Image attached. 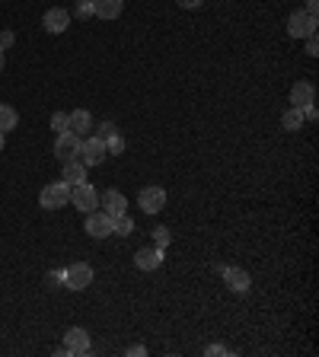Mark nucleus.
<instances>
[{
  "label": "nucleus",
  "instance_id": "nucleus-1",
  "mask_svg": "<svg viewBox=\"0 0 319 357\" xmlns=\"http://www.w3.org/2000/svg\"><path fill=\"white\" fill-rule=\"evenodd\" d=\"M109 157V150H105V141L103 137H96V134H87L83 137V141H80V163H83V166H99V163H103V159Z\"/></svg>",
  "mask_w": 319,
  "mask_h": 357
},
{
  "label": "nucleus",
  "instance_id": "nucleus-2",
  "mask_svg": "<svg viewBox=\"0 0 319 357\" xmlns=\"http://www.w3.org/2000/svg\"><path fill=\"white\" fill-rule=\"evenodd\" d=\"M39 204L48 207V211H58V207L71 204V185L64 182V179H61V182L45 185V189L39 191Z\"/></svg>",
  "mask_w": 319,
  "mask_h": 357
},
{
  "label": "nucleus",
  "instance_id": "nucleus-3",
  "mask_svg": "<svg viewBox=\"0 0 319 357\" xmlns=\"http://www.w3.org/2000/svg\"><path fill=\"white\" fill-rule=\"evenodd\" d=\"M316 16L307 13V10H297V13H291V19H287V35L291 39H307V35H313L316 32Z\"/></svg>",
  "mask_w": 319,
  "mask_h": 357
},
{
  "label": "nucleus",
  "instance_id": "nucleus-4",
  "mask_svg": "<svg viewBox=\"0 0 319 357\" xmlns=\"http://www.w3.org/2000/svg\"><path fill=\"white\" fill-rule=\"evenodd\" d=\"M93 284V268L87 262H74L71 268H64V287L71 290H87Z\"/></svg>",
  "mask_w": 319,
  "mask_h": 357
},
{
  "label": "nucleus",
  "instance_id": "nucleus-5",
  "mask_svg": "<svg viewBox=\"0 0 319 357\" xmlns=\"http://www.w3.org/2000/svg\"><path fill=\"white\" fill-rule=\"evenodd\" d=\"M71 204L77 207V211H83V214H89V211H96V204H99V195H96V189L89 182L71 185Z\"/></svg>",
  "mask_w": 319,
  "mask_h": 357
},
{
  "label": "nucleus",
  "instance_id": "nucleus-6",
  "mask_svg": "<svg viewBox=\"0 0 319 357\" xmlns=\"http://www.w3.org/2000/svg\"><path fill=\"white\" fill-rule=\"evenodd\" d=\"M112 227H115V220H112L105 211H89L87 214V236H93V239H105V236H112Z\"/></svg>",
  "mask_w": 319,
  "mask_h": 357
},
{
  "label": "nucleus",
  "instance_id": "nucleus-7",
  "mask_svg": "<svg viewBox=\"0 0 319 357\" xmlns=\"http://www.w3.org/2000/svg\"><path fill=\"white\" fill-rule=\"evenodd\" d=\"M137 204H141L144 214H160V211H163V204H166V189H160V185L141 189V195H137Z\"/></svg>",
  "mask_w": 319,
  "mask_h": 357
},
{
  "label": "nucleus",
  "instance_id": "nucleus-8",
  "mask_svg": "<svg viewBox=\"0 0 319 357\" xmlns=\"http://www.w3.org/2000/svg\"><path fill=\"white\" fill-rule=\"evenodd\" d=\"M80 141L83 137H77L74 131H61L55 141V157L61 159V163H67V159H77L80 157Z\"/></svg>",
  "mask_w": 319,
  "mask_h": 357
},
{
  "label": "nucleus",
  "instance_id": "nucleus-9",
  "mask_svg": "<svg viewBox=\"0 0 319 357\" xmlns=\"http://www.w3.org/2000/svg\"><path fill=\"white\" fill-rule=\"evenodd\" d=\"M42 26H45V32H51V35H61V32L71 29V13L64 7H51L42 16Z\"/></svg>",
  "mask_w": 319,
  "mask_h": 357
},
{
  "label": "nucleus",
  "instance_id": "nucleus-10",
  "mask_svg": "<svg viewBox=\"0 0 319 357\" xmlns=\"http://www.w3.org/2000/svg\"><path fill=\"white\" fill-rule=\"evenodd\" d=\"M221 275H223V284L230 287V290H236V294H246L249 287H252L249 271L236 268V265H221Z\"/></svg>",
  "mask_w": 319,
  "mask_h": 357
},
{
  "label": "nucleus",
  "instance_id": "nucleus-11",
  "mask_svg": "<svg viewBox=\"0 0 319 357\" xmlns=\"http://www.w3.org/2000/svg\"><path fill=\"white\" fill-rule=\"evenodd\" d=\"M99 204H103V211L112 217V220H115V217H121V214H128V198L121 195L119 189L103 191V195H99Z\"/></svg>",
  "mask_w": 319,
  "mask_h": 357
},
{
  "label": "nucleus",
  "instance_id": "nucleus-12",
  "mask_svg": "<svg viewBox=\"0 0 319 357\" xmlns=\"http://www.w3.org/2000/svg\"><path fill=\"white\" fill-rule=\"evenodd\" d=\"M89 332L87 329H71V332H64V348L71 351V354H89Z\"/></svg>",
  "mask_w": 319,
  "mask_h": 357
},
{
  "label": "nucleus",
  "instance_id": "nucleus-13",
  "mask_svg": "<svg viewBox=\"0 0 319 357\" xmlns=\"http://www.w3.org/2000/svg\"><path fill=\"white\" fill-rule=\"evenodd\" d=\"M67 131H74L77 137H87L93 131V115L87 109H77V112H67Z\"/></svg>",
  "mask_w": 319,
  "mask_h": 357
},
{
  "label": "nucleus",
  "instance_id": "nucleus-14",
  "mask_svg": "<svg viewBox=\"0 0 319 357\" xmlns=\"http://www.w3.org/2000/svg\"><path fill=\"white\" fill-rule=\"evenodd\" d=\"M135 265H137L141 271L160 268V265H163V249H160V246H144V249H137Z\"/></svg>",
  "mask_w": 319,
  "mask_h": 357
},
{
  "label": "nucleus",
  "instance_id": "nucleus-15",
  "mask_svg": "<svg viewBox=\"0 0 319 357\" xmlns=\"http://www.w3.org/2000/svg\"><path fill=\"white\" fill-rule=\"evenodd\" d=\"M313 99H316V87H313L310 80H300V83H294V87H291V105L303 109V105H310Z\"/></svg>",
  "mask_w": 319,
  "mask_h": 357
},
{
  "label": "nucleus",
  "instance_id": "nucleus-16",
  "mask_svg": "<svg viewBox=\"0 0 319 357\" xmlns=\"http://www.w3.org/2000/svg\"><path fill=\"white\" fill-rule=\"evenodd\" d=\"M125 10V0H93V16L99 19H119Z\"/></svg>",
  "mask_w": 319,
  "mask_h": 357
},
{
  "label": "nucleus",
  "instance_id": "nucleus-17",
  "mask_svg": "<svg viewBox=\"0 0 319 357\" xmlns=\"http://www.w3.org/2000/svg\"><path fill=\"white\" fill-rule=\"evenodd\" d=\"M64 182L67 185L87 182V166H83L80 159H67V163H64Z\"/></svg>",
  "mask_w": 319,
  "mask_h": 357
},
{
  "label": "nucleus",
  "instance_id": "nucleus-18",
  "mask_svg": "<svg viewBox=\"0 0 319 357\" xmlns=\"http://www.w3.org/2000/svg\"><path fill=\"white\" fill-rule=\"evenodd\" d=\"M281 128H284V131H300L303 128V112L297 109V105H291V109L281 115Z\"/></svg>",
  "mask_w": 319,
  "mask_h": 357
},
{
  "label": "nucleus",
  "instance_id": "nucleus-19",
  "mask_svg": "<svg viewBox=\"0 0 319 357\" xmlns=\"http://www.w3.org/2000/svg\"><path fill=\"white\" fill-rule=\"evenodd\" d=\"M19 125V115H16L13 105H0V131H13V128Z\"/></svg>",
  "mask_w": 319,
  "mask_h": 357
},
{
  "label": "nucleus",
  "instance_id": "nucleus-20",
  "mask_svg": "<svg viewBox=\"0 0 319 357\" xmlns=\"http://www.w3.org/2000/svg\"><path fill=\"white\" fill-rule=\"evenodd\" d=\"M112 233H119V236H131V233H135V220H131L128 214L115 217V227H112Z\"/></svg>",
  "mask_w": 319,
  "mask_h": 357
},
{
  "label": "nucleus",
  "instance_id": "nucleus-21",
  "mask_svg": "<svg viewBox=\"0 0 319 357\" xmlns=\"http://www.w3.org/2000/svg\"><path fill=\"white\" fill-rule=\"evenodd\" d=\"M105 150H109V153H119V157H121V153H125V137H121L119 131H112V134L105 137Z\"/></svg>",
  "mask_w": 319,
  "mask_h": 357
},
{
  "label": "nucleus",
  "instance_id": "nucleus-22",
  "mask_svg": "<svg viewBox=\"0 0 319 357\" xmlns=\"http://www.w3.org/2000/svg\"><path fill=\"white\" fill-rule=\"evenodd\" d=\"M169 239H173V233H169L166 227H157V230H153V246L166 249V246H169Z\"/></svg>",
  "mask_w": 319,
  "mask_h": 357
},
{
  "label": "nucleus",
  "instance_id": "nucleus-23",
  "mask_svg": "<svg viewBox=\"0 0 319 357\" xmlns=\"http://www.w3.org/2000/svg\"><path fill=\"white\" fill-rule=\"evenodd\" d=\"M51 128H55L58 134L67 131V112H55V115H51Z\"/></svg>",
  "mask_w": 319,
  "mask_h": 357
},
{
  "label": "nucleus",
  "instance_id": "nucleus-24",
  "mask_svg": "<svg viewBox=\"0 0 319 357\" xmlns=\"http://www.w3.org/2000/svg\"><path fill=\"white\" fill-rule=\"evenodd\" d=\"M227 354H230V351L223 348V345H207L205 348V357H227Z\"/></svg>",
  "mask_w": 319,
  "mask_h": 357
},
{
  "label": "nucleus",
  "instance_id": "nucleus-25",
  "mask_svg": "<svg viewBox=\"0 0 319 357\" xmlns=\"http://www.w3.org/2000/svg\"><path fill=\"white\" fill-rule=\"evenodd\" d=\"M307 55H310V58H316V55H319V42H316V32H313V35H307Z\"/></svg>",
  "mask_w": 319,
  "mask_h": 357
},
{
  "label": "nucleus",
  "instance_id": "nucleus-26",
  "mask_svg": "<svg viewBox=\"0 0 319 357\" xmlns=\"http://www.w3.org/2000/svg\"><path fill=\"white\" fill-rule=\"evenodd\" d=\"M300 112H303V121H316V119H319V112H316V105H313V103L303 105Z\"/></svg>",
  "mask_w": 319,
  "mask_h": 357
},
{
  "label": "nucleus",
  "instance_id": "nucleus-27",
  "mask_svg": "<svg viewBox=\"0 0 319 357\" xmlns=\"http://www.w3.org/2000/svg\"><path fill=\"white\" fill-rule=\"evenodd\" d=\"M112 131H115V125H112V121H103V125L96 128V137H103V141H105V137H109Z\"/></svg>",
  "mask_w": 319,
  "mask_h": 357
},
{
  "label": "nucleus",
  "instance_id": "nucleus-28",
  "mask_svg": "<svg viewBox=\"0 0 319 357\" xmlns=\"http://www.w3.org/2000/svg\"><path fill=\"white\" fill-rule=\"evenodd\" d=\"M77 16H93V0H80Z\"/></svg>",
  "mask_w": 319,
  "mask_h": 357
},
{
  "label": "nucleus",
  "instance_id": "nucleus-29",
  "mask_svg": "<svg viewBox=\"0 0 319 357\" xmlns=\"http://www.w3.org/2000/svg\"><path fill=\"white\" fill-rule=\"evenodd\" d=\"M10 45H13V32H10V29H3V32H0V48L7 51Z\"/></svg>",
  "mask_w": 319,
  "mask_h": 357
},
{
  "label": "nucleus",
  "instance_id": "nucleus-30",
  "mask_svg": "<svg viewBox=\"0 0 319 357\" xmlns=\"http://www.w3.org/2000/svg\"><path fill=\"white\" fill-rule=\"evenodd\" d=\"M125 354H128V357H144V354H147V348H144V345H131Z\"/></svg>",
  "mask_w": 319,
  "mask_h": 357
},
{
  "label": "nucleus",
  "instance_id": "nucleus-31",
  "mask_svg": "<svg viewBox=\"0 0 319 357\" xmlns=\"http://www.w3.org/2000/svg\"><path fill=\"white\" fill-rule=\"evenodd\" d=\"M48 284H51V287L64 284V271H51V275H48Z\"/></svg>",
  "mask_w": 319,
  "mask_h": 357
},
{
  "label": "nucleus",
  "instance_id": "nucleus-32",
  "mask_svg": "<svg viewBox=\"0 0 319 357\" xmlns=\"http://www.w3.org/2000/svg\"><path fill=\"white\" fill-rule=\"evenodd\" d=\"M175 3H179L182 10H195V7H201L205 0H175Z\"/></svg>",
  "mask_w": 319,
  "mask_h": 357
},
{
  "label": "nucleus",
  "instance_id": "nucleus-33",
  "mask_svg": "<svg viewBox=\"0 0 319 357\" xmlns=\"http://www.w3.org/2000/svg\"><path fill=\"white\" fill-rule=\"evenodd\" d=\"M316 7H319V0H307V13L316 16Z\"/></svg>",
  "mask_w": 319,
  "mask_h": 357
},
{
  "label": "nucleus",
  "instance_id": "nucleus-34",
  "mask_svg": "<svg viewBox=\"0 0 319 357\" xmlns=\"http://www.w3.org/2000/svg\"><path fill=\"white\" fill-rule=\"evenodd\" d=\"M7 147V131H0V150Z\"/></svg>",
  "mask_w": 319,
  "mask_h": 357
},
{
  "label": "nucleus",
  "instance_id": "nucleus-35",
  "mask_svg": "<svg viewBox=\"0 0 319 357\" xmlns=\"http://www.w3.org/2000/svg\"><path fill=\"white\" fill-rule=\"evenodd\" d=\"M3 64H7V61H3V48H0V71H3Z\"/></svg>",
  "mask_w": 319,
  "mask_h": 357
}]
</instances>
